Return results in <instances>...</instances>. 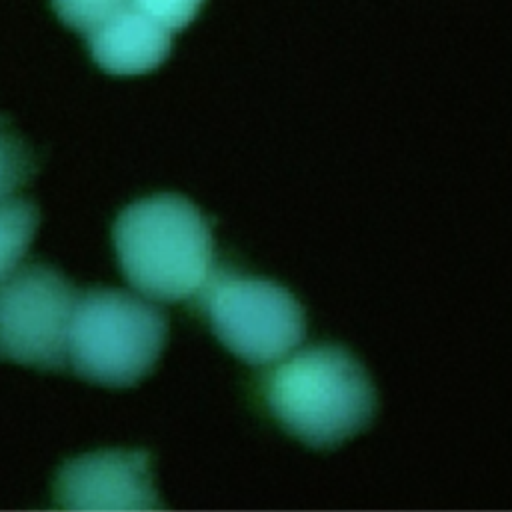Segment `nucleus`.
<instances>
[{
	"mask_svg": "<svg viewBox=\"0 0 512 512\" xmlns=\"http://www.w3.org/2000/svg\"><path fill=\"white\" fill-rule=\"evenodd\" d=\"M212 244L206 216L176 194L138 200L114 224L126 280L156 300L176 302L200 294L212 272Z\"/></svg>",
	"mask_w": 512,
	"mask_h": 512,
	"instance_id": "obj_1",
	"label": "nucleus"
},
{
	"mask_svg": "<svg viewBox=\"0 0 512 512\" xmlns=\"http://www.w3.org/2000/svg\"><path fill=\"white\" fill-rule=\"evenodd\" d=\"M266 404L292 436L314 448H330L370 424L376 390L348 350L322 344L274 368L266 382Z\"/></svg>",
	"mask_w": 512,
	"mask_h": 512,
	"instance_id": "obj_2",
	"label": "nucleus"
},
{
	"mask_svg": "<svg viewBox=\"0 0 512 512\" xmlns=\"http://www.w3.org/2000/svg\"><path fill=\"white\" fill-rule=\"evenodd\" d=\"M168 318L154 304L120 290L96 288L76 298L68 328L74 372L106 386H132L162 354Z\"/></svg>",
	"mask_w": 512,
	"mask_h": 512,
	"instance_id": "obj_3",
	"label": "nucleus"
},
{
	"mask_svg": "<svg viewBox=\"0 0 512 512\" xmlns=\"http://www.w3.org/2000/svg\"><path fill=\"white\" fill-rule=\"evenodd\" d=\"M200 294L218 340L248 364L276 362L304 340L300 302L272 280L212 268Z\"/></svg>",
	"mask_w": 512,
	"mask_h": 512,
	"instance_id": "obj_4",
	"label": "nucleus"
},
{
	"mask_svg": "<svg viewBox=\"0 0 512 512\" xmlns=\"http://www.w3.org/2000/svg\"><path fill=\"white\" fill-rule=\"evenodd\" d=\"M74 286L48 264H28L0 282V358L60 370L68 358Z\"/></svg>",
	"mask_w": 512,
	"mask_h": 512,
	"instance_id": "obj_5",
	"label": "nucleus"
},
{
	"mask_svg": "<svg viewBox=\"0 0 512 512\" xmlns=\"http://www.w3.org/2000/svg\"><path fill=\"white\" fill-rule=\"evenodd\" d=\"M54 500L66 510H152L160 498L144 450H100L62 466Z\"/></svg>",
	"mask_w": 512,
	"mask_h": 512,
	"instance_id": "obj_6",
	"label": "nucleus"
},
{
	"mask_svg": "<svg viewBox=\"0 0 512 512\" xmlns=\"http://www.w3.org/2000/svg\"><path fill=\"white\" fill-rule=\"evenodd\" d=\"M86 38L94 62L116 76L146 74L158 68L172 46L170 30L134 6H128Z\"/></svg>",
	"mask_w": 512,
	"mask_h": 512,
	"instance_id": "obj_7",
	"label": "nucleus"
},
{
	"mask_svg": "<svg viewBox=\"0 0 512 512\" xmlns=\"http://www.w3.org/2000/svg\"><path fill=\"white\" fill-rule=\"evenodd\" d=\"M38 228V210L32 202L16 198L0 204V282L24 258Z\"/></svg>",
	"mask_w": 512,
	"mask_h": 512,
	"instance_id": "obj_8",
	"label": "nucleus"
},
{
	"mask_svg": "<svg viewBox=\"0 0 512 512\" xmlns=\"http://www.w3.org/2000/svg\"><path fill=\"white\" fill-rule=\"evenodd\" d=\"M34 156L20 134L0 118V204L34 174Z\"/></svg>",
	"mask_w": 512,
	"mask_h": 512,
	"instance_id": "obj_9",
	"label": "nucleus"
},
{
	"mask_svg": "<svg viewBox=\"0 0 512 512\" xmlns=\"http://www.w3.org/2000/svg\"><path fill=\"white\" fill-rule=\"evenodd\" d=\"M128 6H132V0H52L58 18L68 28L86 36Z\"/></svg>",
	"mask_w": 512,
	"mask_h": 512,
	"instance_id": "obj_10",
	"label": "nucleus"
},
{
	"mask_svg": "<svg viewBox=\"0 0 512 512\" xmlns=\"http://www.w3.org/2000/svg\"><path fill=\"white\" fill-rule=\"evenodd\" d=\"M204 0H132V6L166 30L186 28L200 12Z\"/></svg>",
	"mask_w": 512,
	"mask_h": 512,
	"instance_id": "obj_11",
	"label": "nucleus"
}]
</instances>
